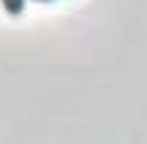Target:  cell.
<instances>
[{"instance_id": "cell-1", "label": "cell", "mask_w": 147, "mask_h": 144, "mask_svg": "<svg viewBox=\"0 0 147 144\" xmlns=\"http://www.w3.org/2000/svg\"><path fill=\"white\" fill-rule=\"evenodd\" d=\"M0 3H3V11H6L8 17H20L25 11V3H28V0H0Z\"/></svg>"}, {"instance_id": "cell-2", "label": "cell", "mask_w": 147, "mask_h": 144, "mask_svg": "<svg viewBox=\"0 0 147 144\" xmlns=\"http://www.w3.org/2000/svg\"><path fill=\"white\" fill-rule=\"evenodd\" d=\"M33 3H53V0H33Z\"/></svg>"}]
</instances>
